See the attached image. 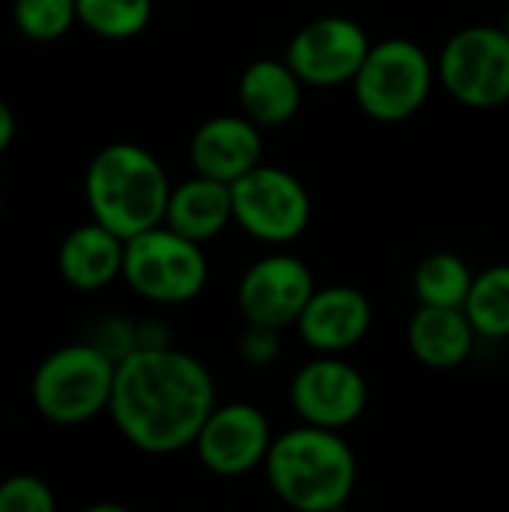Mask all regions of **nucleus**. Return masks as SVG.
Returning a JSON list of instances; mask_svg holds the SVG:
<instances>
[{"mask_svg":"<svg viewBox=\"0 0 509 512\" xmlns=\"http://www.w3.org/2000/svg\"><path fill=\"white\" fill-rule=\"evenodd\" d=\"M477 330L462 306H420L408 321V348L426 369H459L468 363Z\"/></svg>","mask_w":509,"mask_h":512,"instance_id":"obj_17","label":"nucleus"},{"mask_svg":"<svg viewBox=\"0 0 509 512\" xmlns=\"http://www.w3.org/2000/svg\"><path fill=\"white\" fill-rule=\"evenodd\" d=\"M264 477L294 512H339L357 489L360 468L342 432L300 423L273 438Z\"/></svg>","mask_w":509,"mask_h":512,"instance_id":"obj_2","label":"nucleus"},{"mask_svg":"<svg viewBox=\"0 0 509 512\" xmlns=\"http://www.w3.org/2000/svg\"><path fill=\"white\" fill-rule=\"evenodd\" d=\"M153 0H78V24L108 42H126L147 30Z\"/></svg>","mask_w":509,"mask_h":512,"instance_id":"obj_21","label":"nucleus"},{"mask_svg":"<svg viewBox=\"0 0 509 512\" xmlns=\"http://www.w3.org/2000/svg\"><path fill=\"white\" fill-rule=\"evenodd\" d=\"M315 288V276L303 258L291 252H267L240 276L237 309L246 324L288 330L297 324Z\"/></svg>","mask_w":509,"mask_h":512,"instance_id":"obj_11","label":"nucleus"},{"mask_svg":"<svg viewBox=\"0 0 509 512\" xmlns=\"http://www.w3.org/2000/svg\"><path fill=\"white\" fill-rule=\"evenodd\" d=\"M474 276L477 273L468 267L462 255L447 252V249L429 252L414 270L417 303L420 306H465Z\"/></svg>","mask_w":509,"mask_h":512,"instance_id":"obj_19","label":"nucleus"},{"mask_svg":"<svg viewBox=\"0 0 509 512\" xmlns=\"http://www.w3.org/2000/svg\"><path fill=\"white\" fill-rule=\"evenodd\" d=\"M204 243L183 237L165 222L126 240L123 282L156 306H183L201 297L210 279Z\"/></svg>","mask_w":509,"mask_h":512,"instance_id":"obj_6","label":"nucleus"},{"mask_svg":"<svg viewBox=\"0 0 509 512\" xmlns=\"http://www.w3.org/2000/svg\"><path fill=\"white\" fill-rule=\"evenodd\" d=\"M51 486L36 474H12L0 483V512H54Z\"/></svg>","mask_w":509,"mask_h":512,"instance_id":"obj_23","label":"nucleus"},{"mask_svg":"<svg viewBox=\"0 0 509 512\" xmlns=\"http://www.w3.org/2000/svg\"><path fill=\"white\" fill-rule=\"evenodd\" d=\"M12 24L30 42H57L78 24V0H12Z\"/></svg>","mask_w":509,"mask_h":512,"instance_id":"obj_22","label":"nucleus"},{"mask_svg":"<svg viewBox=\"0 0 509 512\" xmlns=\"http://www.w3.org/2000/svg\"><path fill=\"white\" fill-rule=\"evenodd\" d=\"M264 156V129L240 114H216L204 120L189 141V165L195 174L234 183Z\"/></svg>","mask_w":509,"mask_h":512,"instance_id":"obj_14","label":"nucleus"},{"mask_svg":"<svg viewBox=\"0 0 509 512\" xmlns=\"http://www.w3.org/2000/svg\"><path fill=\"white\" fill-rule=\"evenodd\" d=\"M279 333L282 330L261 327V324H246V333L240 336V357H243V363H249L255 369L273 366L279 360V354H282Z\"/></svg>","mask_w":509,"mask_h":512,"instance_id":"obj_25","label":"nucleus"},{"mask_svg":"<svg viewBox=\"0 0 509 512\" xmlns=\"http://www.w3.org/2000/svg\"><path fill=\"white\" fill-rule=\"evenodd\" d=\"M135 333H138V348H165V345H171V330L165 324H159L156 318L138 321Z\"/></svg>","mask_w":509,"mask_h":512,"instance_id":"obj_26","label":"nucleus"},{"mask_svg":"<svg viewBox=\"0 0 509 512\" xmlns=\"http://www.w3.org/2000/svg\"><path fill=\"white\" fill-rule=\"evenodd\" d=\"M234 225L264 246L300 240L312 222V195L297 174L282 165L258 162L231 183Z\"/></svg>","mask_w":509,"mask_h":512,"instance_id":"obj_8","label":"nucleus"},{"mask_svg":"<svg viewBox=\"0 0 509 512\" xmlns=\"http://www.w3.org/2000/svg\"><path fill=\"white\" fill-rule=\"evenodd\" d=\"M372 303L354 285L315 288L294 330L312 354H348L372 330Z\"/></svg>","mask_w":509,"mask_h":512,"instance_id":"obj_13","label":"nucleus"},{"mask_svg":"<svg viewBox=\"0 0 509 512\" xmlns=\"http://www.w3.org/2000/svg\"><path fill=\"white\" fill-rule=\"evenodd\" d=\"M84 198L90 219L129 240L165 222L171 180L147 147L114 141L87 162Z\"/></svg>","mask_w":509,"mask_h":512,"instance_id":"obj_3","label":"nucleus"},{"mask_svg":"<svg viewBox=\"0 0 509 512\" xmlns=\"http://www.w3.org/2000/svg\"><path fill=\"white\" fill-rule=\"evenodd\" d=\"M438 81L429 51L405 36L372 42L351 90L366 117L375 123H405L432 96Z\"/></svg>","mask_w":509,"mask_h":512,"instance_id":"obj_5","label":"nucleus"},{"mask_svg":"<svg viewBox=\"0 0 509 512\" xmlns=\"http://www.w3.org/2000/svg\"><path fill=\"white\" fill-rule=\"evenodd\" d=\"M213 408L210 369L174 345L135 348L117 363L108 414L123 441L147 456L189 450Z\"/></svg>","mask_w":509,"mask_h":512,"instance_id":"obj_1","label":"nucleus"},{"mask_svg":"<svg viewBox=\"0 0 509 512\" xmlns=\"http://www.w3.org/2000/svg\"><path fill=\"white\" fill-rule=\"evenodd\" d=\"M0 210H3V192H0Z\"/></svg>","mask_w":509,"mask_h":512,"instance_id":"obj_30","label":"nucleus"},{"mask_svg":"<svg viewBox=\"0 0 509 512\" xmlns=\"http://www.w3.org/2000/svg\"><path fill=\"white\" fill-rule=\"evenodd\" d=\"M234 222L231 183L192 174L183 183L171 186V198L165 207V225L180 231L189 240L207 243L219 237Z\"/></svg>","mask_w":509,"mask_h":512,"instance_id":"obj_18","label":"nucleus"},{"mask_svg":"<svg viewBox=\"0 0 509 512\" xmlns=\"http://www.w3.org/2000/svg\"><path fill=\"white\" fill-rule=\"evenodd\" d=\"M273 438L270 420L258 405L225 402L210 411L192 447L213 477L234 480L264 468Z\"/></svg>","mask_w":509,"mask_h":512,"instance_id":"obj_12","label":"nucleus"},{"mask_svg":"<svg viewBox=\"0 0 509 512\" xmlns=\"http://www.w3.org/2000/svg\"><path fill=\"white\" fill-rule=\"evenodd\" d=\"M303 81L282 57L252 60L237 81L240 111L261 129H279L291 123L303 105Z\"/></svg>","mask_w":509,"mask_h":512,"instance_id":"obj_16","label":"nucleus"},{"mask_svg":"<svg viewBox=\"0 0 509 512\" xmlns=\"http://www.w3.org/2000/svg\"><path fill=\"white\" fill-rule=\"evenodd\" d=\"M288 399L300 423L345 432L366 414L369 381L345 354H315L294 372Z\"/></svg>","mask_w":509,"mask_h":512,"instance_id":"obj_10","label":"nucleus"},{"mask_svg":"<svg viewBox=\"0 0 509 512\" xmlns=\"http://www.w3.org/2000/svg\"><path fill=\"white\" fill-rule=\"evenodd\" d=\"M12 141H15V111H12L9 102L0 96V156L9 150Z\"/></svg>","mask_w":509,"mask_h":512,"instance_id":"obj_27","label":"nucleus"},{"mask_svg":"<svg viewBox=\"0 0 509 512\" xmlns=\"http://www.w3.org/2000/svg\"><path fill=\"white\" fill-rule=\"evenodd\" d=\"M126 240L96 219L72 228L57 246V273L75 291H102L123 279Z\"/></svg>","mask_w":509,"mask_h":512,"instance_id":"obj_15","label":"nucleus"},{"mask_svg":"<svg viewBox=\"0 0 509 512\" xmlns=\"http://www.w3.org/2000/svg\"><path fill=\"white\" fill-rule=\"evenodd\" d=\"M84 512H126V507H120V504H96V507H87Z\"/></svg>","mask_w":509,"mask_h":512,"instance_id":"obj_28","label":"nucleus"},{"mask_svg":"<svg viewBox=\"0 0 509 512\" xmlns=\"http://www.w3.org/2000/svg\"><path fill=\"white\" fill-rule=\"evenodd\" d=\"M117 363L87 342L51 351L33 372L30 399L42 420L54 426H84L108 414Z\"/></svg>","mask_w":509,"mask_h":512,"instance_id":"obj_4","label":"nucleus"},{"mask_svg":"<svg viewBox=\"0 0 509 512\" xmlns=\"http://www.w3.org/2000/svg\"><path fill=\"white\" fill-rule=\"evenodd\" d=\"M462 309L477 336L492 342L509 339V264H495L477 273Z\"/></svg>","mask_w":509,"mask_h":512,"instance_id":"obj_20","label":"nucleus"},{"mask_svg":"<svg viewBox=\"0 0 509 512\" xmlns=\"http://www.w3.org/2000/svg\"><path fill=\"white\" fill-rule=\"evenodd\" d=\"M501 27H504V30L509 33V6H507V12H504V21H501Z\"/></svg>","mask_w":509,"mask_h":512,"instance_id":"obj_29","label":"nucleus"},{"mask_svg":"<svg viewBox=\"0 0 509 512\" xmlns=\"http://www.w3.org/2000/svg\"><path fill=\"white\" fill-rule=\"evenodd\" d=\"M435 69L459 105L495 111L509 102V33L501 24L462 27L441 45Z\"/></svg>","mask_w":509,"mask_h":512,"instance_id":"obj_7","label":"nucleus"},{"mask_svg":"<svg viewBox=\"0 0 509 512\" xmlns=\"http://www.w3.org/2000/svg\"><path fill=\"white\" fill-rule=\"evenodd\" d=\"M369 48L372 39L360 21L348 15H321L291 36L285 60L306 87L333 90L354 84Z\"/></svg>","mask_w":509,"mask_h":512,"instance_id":"obj_9","label":"nucleus"},{"mask_svg":"<svg viewBox=\"0 0 509 512\" xmlns=\"http://www.w3.org/2000/svg\"><path fill=\"white\" fill-rule=\"evenodd\" d=\"M96 348H102L114 363H120L123 357H129L135 348H138V333H135V321L129 318H120V315H111V318H102L93 333L87 336Z\"/></svg>","mask_w":509,"mask_h":512,"instance_id":"obj_24","label":"nucleus"}]
</instances>
